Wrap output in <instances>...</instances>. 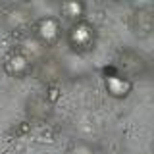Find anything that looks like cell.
I'll list each match as a JSON object with an SVG mask.
<instances>
[{"label": "cell", "mask_w": 154, "mask_h": 154, "mask_svg": "<svg viewBox=\"0 0 154 154\" xmlns=\"http://www.w3.org/2000/svg\"><path fill=\"white\" fill-rule=\"evenodd\" d=\"M64 41L66 46L69 48L73 54L85 56L96 48L98 42V29L91 19H79L75 23H69L64 31Z\"/></svg>", "instance_id": "1"}, {"label": "cell", "mask_w": 154, "mask_h": 154, "mask_svg": "<svg viewBox=\"0 0 154 154\" xmlns=\"http://www.w3.org/2000/svg\"><path fill=\"white\" fill-rule=\"evenodd\" d=\"M64 31H66L64 21L58 16H41V17L33 19V23H31L33 38L46 48L60 45L64 41Z\"/></svg>", "instance_id": "2"}, {"label": "cell", "mask_w": 154, "mask_h": 154, "mask_svg": "<svg viewBox=\"0 0 154 154\" xmlns=\"http://www.w3.org/2000/svg\"><path fill=\"white\" fill-rule=\"evenodd\" d=\"M2 71L14 79H25L33 73V58L23 48H10L2 58Z\"/></svg>", "instance_id": "3"}, {"label": "cell", "mask_w": 154, "mask_h": 154, "mask_svg": "<svg viewBox=\"0 0 154 154\" xmlns=\"http://www.w3.org/2000/svg\"><path fill=\"white\" fill-rule=\"evenodd\" d=\"M2 23L4 27L10 29V31H17V29L23 27H31L33 23V10L23 6V4H14V6H8L2 12Z\"/></svg>", "instance_id": "4"}, {"label": "cell", "mask_w": 154, "mask_h": 154, "mask_svg": "<svg viewBox=\"0 0 154 154\" xmlns=\"http://www.w3.org/2000/svg\"><path fill=\"white\" fill-rule=\"evenodd\" d=\"M129 31L139 38H146L152 35V10L150 6H139L129 14Z\"/></svg>", "instance_id": "5"}, {"label": "cell", "mask_w": 154, "mask_h": 154, "mask_svg": "<svg viewBox=\"0 0 154 154\" xmlns=\"http://www.w3.org/2000/svg\"><path fill=\"white\" fill-rule=\"evenodd\" d=\"M104 91L108 93L110 98L123 100L133 93V79H129L122 73L104 75Z\"/></svg>", "instance_id": "6"}, {"label": "cell", "mask_w": 154, "mask_h": 154, "mask_svg": "<svg viewBox=\"0 0 154 154\" xmlns=\"http://www.w3.org/2000/svg\"><path fill=\"white\" fill-rule=\"evenodd\" d=\"M118 67L122 69V75L133 79V77L144 73V69H146V60H144L141 54L133 52V50H123V52H119V56H118Z\"/></svg>", "instance_id": "7"}, {"label": "cell", "mask_w": 154, "mask_h": 154, "mask_svg": "<svg viewBox=\"0 0 154 154\" xmlns=\"http://www.w3.org/2000/svg\"><path fill=\"white\" fill-rule=\"evenodd\" d=\"M87 16V4L85 2H64L60 4V17L62 21L75 23L79 19H85Z\"/></svg>", "instance_id": "8"}, {"label": "cell", "mask_w": 154, "mask_h": 154, "mask_svg": "<svg viewBox=\"0 0 154 154\" xmlns=\"http://www.w3.org/2000/svg\"><path fill=\"white\" fill-rule=\"evenodd\" d=\"M64 154H96V148L93 146V143H89L87 139H71L66 144Z\"/></svg>", "instance_id": "9"}]
</instances>
